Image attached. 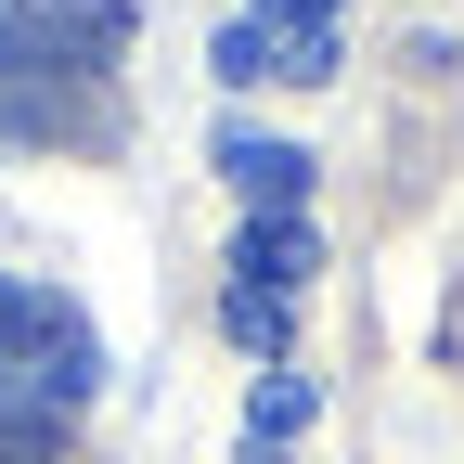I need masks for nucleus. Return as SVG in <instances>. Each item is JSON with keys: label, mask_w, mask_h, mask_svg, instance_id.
<instances>
[{"label": "nucleus", "mask_w": 464, "mask_h": 464, "mask_svg": "<svg viewBox=\"0 0 464 464\" xmlns=\"http://www.w3.org/2000/svg\"><path fill=\"white\" fill-rule=\"evenodd\" d=\"M103 387V335L78 323V297H52L39 271H0V464H39L91 413Z\"/></svg>", "instance_id": "obj_1"}, {"label": "nucleus", "mask_w": 464, "mask_h": 464, "mask_svg": "<svg viewBox=\"0 0 464 464\" xmlns=\"http://www.w3.org/2000/svg\"><path fill=\"white\" fill-rule=\"evenodd\" d=\"M130 26V0H0V130H78V78H103Z\"/></svg>", "instance_id": "obj_2"}, {"label": "nucleus", "mask_w": 464, "mask_h": 464, "mask_svg": "<svg viewBox=\"0 0 464 464\" xmlns=\"http://www.w3.org/2000/svg\"><path fill=\"white\" fill-rule=\"evenodd\" d=\"M207 65L232 91H323L335 78V0H246L207 39Z\"/></svg>", "instance_id": "obj_3"}, {"label": "nucleus", "mask_w": 464, "mask_h": 464, "mask_svg": "<svg viewBox=\"0 0 464 464\" xmlns=\"http://www.w3.org/2000/svg\"><path fill=\"white\" fill-rule=\"evenodd\" d=\"M310 271H323V219H246V246H232V297L246 310H284Z\"/></svg>", "instance_id": "obj_4"}, {"label": "nucleus", "mask_w": 464, "mask_h": 464, "mask_svg": "<svg viewBox=\"0 0 464 464\" xmlns=\"http://www.w3.org/2000/svg\"><path fill=\"white\" fill-rule=\"evenodd\" d=\"M207 168H219L258 219H310V155H297V142H271V130H219Z\"/></svg>", "instance_id": "obj_5"}, {"label": "nucleus", "mask_w": 464, "mask_h": 464, "mask_svg": "<svg viewBox=\"0 0 464 464\" xmlns=\"http://www.w3.org/2000/svg\"><path fill=\"white\" fill-rule=\"evenodd\" d=\"M310 413H323V374H271V387H258V413H246V464H284Z\"/></svg>", "instance_id": "obj_6"}]
</instances>
